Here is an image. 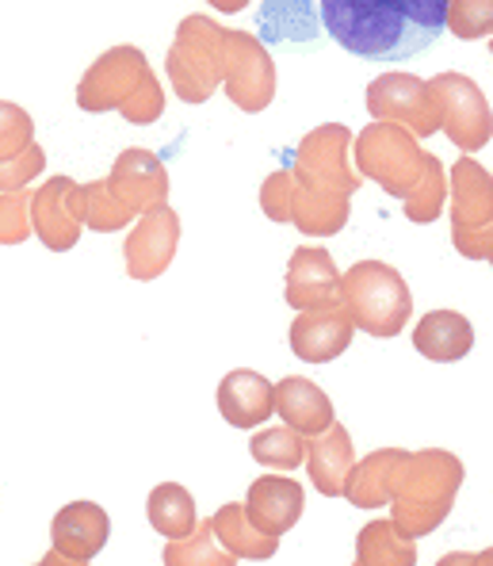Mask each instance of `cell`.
<instances>
[{"label": "cell", "mask_w": 493, "mask_h": 566, "mask_svg": "<svg viewBox=\"0 0 493 566\" xmlns=\"http://www.w3.org/2000/svg\"><path fill=\"white\" fill-rule=\"evenodd\" d=\"M444 0H325V31L364 62H402L444 31Z\"/></svg>", "instance_id": "1"}, {"label": "cell", "mask_w": 493, "mask_h": 566, "mask_svg": "<svg viewBox=\"0 0 493 566\" xmlns=\"http://www.w3.org/2000/svg\"><path fill=\"white\" fill-rule=\"evenodd\" d=\"M459 486H463L459 455L444 452V448L409 452L395 474V490H390V505H395L390 528L402 539H409V544L437 532L448 521L451 505H455Z\"/></svg>", "instance_id": "2"}, {"label": "cell", "mask_w": 493, "mask_h": 566, "mask_svg": "<svg viewBox=\"0 0 493 566\" xmlns=\"http://www.w3.org/2000/svg\"><path fill=\"white\" fill-rule=\"evenodd\" d=\"M340 311L348 314L353 329L390 340L406 329L413 314V295L398 269L382 261H359L340 276Z\"/></svg>", "instance_id": "3"}, {"label": "cell", "mask_w": 493, "mask_h": 566, "mask_svg": "<svg viewBox=\"0 0 493 566\" xmlns=\"http://www.w3.org/2000/svg\"><path fill=\"white\" fill-rule=\"evenodd\" d=\"M222 23L211 15L180 20L177 39L165 57V70L183 104H207L222 85Z\"/></svg>", "instance_id": "4"}, {"label": "cell", "mask_w": 493, "mask_h": 566, "mask_svg": "<svg viewBox=\"0 0 493 566\" xmlns=\"http://www.w3.org/2000/svg\"><path fill=\"white\" fill-rule=\"evenodd\" d=\"M356 177L375 180L382 191H390L395 199H409L413 188L421 185L424 165L432 154H424L421 142L406 135L402 127L390 123H371L359 130L356 138Z\"/></svg>", "instance_id": "5"}, {"label": "cell", "mask_w": 493, "mask_h": 566, "mask_svg": "<svg viewBox=\"0 0 493 566\" xmlns=\"http://www.w3.org/2000/svg\"><path fill=\"white\" fill-rule=\"evenodd\" d=\"M451 241L466 261L493 256V177L474 157H459L451 169Z\"/></svg>", "instance_id": "6"}, {"label": "cell", "mask_w": 493, "mask_h": 566, "mask_svg": "<svg viewBox=\"0 0 493 566\" xmlns=\"http://www.w3.org/2000/svg\"><path fill=\"white\" fill-rule=\"evenodd\" d=\"M429 85V96L437 104L440 130L455 142L463 154H479L482 146L493 138V112L490 99L463 73H437Z\"/></svg>", "instance_id": "7"}, {"label": "cell", "mask_w": 493, "mask_h": 566, "mask_svg": "<svg viewBox=\"0 0 493 566\" xmlns=\"http://www.w3.org/2000/svg\"><path fill=\"white\" fill-rule=\"evenodd\" d=\"M222 88L249 115L275 99V62L253 31H222Z\"/></svg>", "instance_id": "8"}, {"label": "cell", "mask_w": 493, "mask_h": 566, "mask_svg": "<svg viewBox=\"0 0 493 566\" xmlns=\"http://www.w3.org/2000/svg\"><path fill=\"white\" fill-rule=\"evenodd\" d=\"M348 146H353V130L340 127V123H325V127L311 130L295 149V165H291L295 185L325 191V196L353 199L359 177L348 165Z\"/></svg>", "instance_id": "9"}, {"label": "cell", "mask_w": 493, "mask_h": 566, "mask_svg": "<svg viewBox=\"0 0 493 566\" xmlns=\"http://www.w3.org/2000/svg\"><path fill=\"white\" fill-rule=\"evenodd\" d=\"M149 62L138 46H112L88 65V73L77 85V107L81 112H123L135 99V93L146 85Z\"/></svg>", "instance_id": "10"}, {"label": "cell", "mask_w": 493, "mask_h": 566, "mask_svg": "<svg viewBox=\"0 0 493 566\" xmlns=\"http://www.w3.org/2000/svg\"><path fill=\"white\" fill-rule=\"evenodd\" d=\"M367 112L375 123L402 127L413 138H432L440 130L437 104L429 96V85L413 73H382L367 85Z\"/></svg>", "instance_id": "11"}, {"label": "cell", "mask_w": 493, "mask_h": 566, "mask_svg": "<svg viewBox=\"0 0 493 566\" xmlns=\"http://www.w3.org/2000/svg\"><path fill=\"white\" fill-rule=\"evenodd\" d=\"M107 191H112L115 203H119L130 219H141V214L154 211V207H165V199H169V172H165L161 157L135 146L115 157L112 177H107Z\"/></svg>", "instance_id": "12"}, {"label": "cell", "mask_w": 493, "mask_h": 566, "mask_svg": "<svg viewBox=\"0 0 493 566\" xmlns=\"http://www.w3.org/2000/svg\"><path fill=\"white\" fill-rule=\"evenodd\" d=\"M180 245V214L172 211L169 203L154 207L138 219V227L130 230L127 245H123V256H127V276L130 280H157L165 276V269L172 264Z\"/></svg>", "instance_id": "13"}, {"label": "cell", "mask_w": 493, "mask_h": 566, "mask_svg": "<svg viewBox=\"0 0 493 566\" xmlns=\"http://www.w3.org/2000/svg\"><path fill=\"white\" fill-rule=\"evenodd\" d=\"M283 295H287V306H295L298 314L340 306V272L333 264L329 249H295L287 261V291Z\"/></svg>", "instance_id": "14"}, {"label": "cell", "mask_w": 493, "mask_h": 566, "mask_svg": "<svg viewBox=\"0 0 493 566\" xmlns=\"http://www.w3.org/2000/svg\"><path fill=\"white\" fill-rule=\"evenodd\" d=\"M241 510H245L249 524H253L261 536L280 539L283 532H291L298 521H303L306 497H303V486H298V482L264 474V479H256L253 486H249Z\"/></svg>", "instance_id": "15"}, {"label": "cell", "mask_w": 493, "mask_h": 566, "mask_svg": "<svg viewBox=\"0 0 493 566\" xmlns=\"http://www.w3.org/2000/svg\"><path fill=\"white\" fill-rule=\"evenodd\" d=\"M107 536H112V521L96 502H70L65 510L54 513L50 521V539L54 552L73 563H92L104 552Z\"/></svg>", "instance_id": "16"}, {"label": "cell", "mask_w": 493, "mask_h": 566, "mask_svg": "<svg viewBox=\"0 0 493 566\" xmlns=\"http://www.w3.org/2000/svg\"><path fill=\"white\" fill-rule=\"evenodd\" d=\"M353 322L340 306L333 311H306L291 322V353L303 364H329L353 345Z\"/></svg>", "instance_id": "17"}, {"label": "cell", "mask_w": 493, "mask_h": 566, "mask_svg": "<svg viewBox=\"0 0 493 566\" xmlns=\"http://www.w3.org/2000/svg\"><path fill=\"white\" fill-rule=\"evenodd\" d=\"M272 406L283 418V429L298 432V437H322L333 421V402L325 398V390L317 382L303 376H287L272 387Z\"/></svg>", "instance_id": "18"}, {"label": "cell", "mask_w": 493, "mask_h": 566, "mask_svg": "<svg viewBox=\"0 0 493 566\" xmlns=\"http://www.w3.org/2000/svg\"><path fill=\"white\" fill-rule=\"evenodd\" d=\"M73 191L70 177H54L43 188L31 191V234H39V241L50 253H70L81 241V227L73 222L65 196Z\"/></svg>", "instance_id": "19"}, {"label": "cell", "mask_w": 493, "mask_h": 566, "mask_svg": "<svg viewBox=\"0 0 493 566\" xmlns=\"http://www.w3.org/2000/svg\"><path fill=\"white\" fill-rule=\"evenodd\" d=\"M272 382L261 371L238 368L219 382V413L233 429H256L272 418Z\"/></svg>", "instance_id": "20"}, {"label": "cell", "mask_w": 493, "mask_h": 566, "mask_svg": "<svg viewBox=\"0 0 493 566\" xmlns=\"http://www.w3.org/2000/svg\"><path fill=\"white\" fill-rule=\"evenodd\" d=\"M353 468H356V452L345 424L333 421L314 444H306V471H311L314 490H322L325 497L345 494V479Z\"/></svg>", "instance_id": "21"}, {"label": "cell", "mask_w": 493, "mask_h": 566, "mask_svg": "<svg viewBox=\"0 0 493 566\" xmlns=\"http://www.w3.org/2000/svg\"><path fill=\"white\" fill-rule=\"evenodd\" d=\"M406 448H379L367 460H359L345 479V494L356 510H382L390 505V490H395V474L406 463Z\"/></svg>", "instance_id": "22"}, {"label": "cell", "mask_w": 493, "mask_h": 566, "mask_svg": "<svg viewBox=\"0 0 493 566\" xmlns=\"http://www.w3.org/2000/svg\"><path fill=\"white\" fill-rule=\"evenodd\" d=\"M413 348L432 364H455L474 348V326L459 311H432L417 322Z\"/></svg>", "instance_id": "23"}, {"label": "cell", "mask_w": 493, "mask_h": 566, "mask_svg": "<svg viewBox=\"0 0 493 566\" xmlns=\"http://www.w3.org/2000/svg\"><path fill=\"white\" fill-rule=\"evenodd\" d=\"M207 524H211L214 539H219V547H222L225 555H230L233 563H238V559L261 563V559H272V555L280 552V539L261 536V532L249 524L245 510H241V502L222 505V510L214 513V517L207 521Z\"/></svg>", "instance_id": "24"}, {"label": "cell", "mask_w": 493, "mask_h": 566, "mask_svg": "<svg viewBox=\"0 0 493 566\" xmlns=\"http://www.w3.org/2000/svg\"><path fill=\"white\" fill-rule=\"evenodd\" d=\"M73 222L81 230H96V234H115L130 222V214L115 203V196L107 191V180H92V185H73V191L65 196Z\"/></svg>", "instance_id": "25"}, {"label": "cell", "mask_w": 493, "mask_h": 566, "mask_svg": "<svg viewBox=\"0 0 493 566\" xmlns=\"http://www.w3.org/2000/svg\"><path fill=\"white\" fill-rule=\"evenodd\" d=\"M149 528L161 532L165 539H188L196 532V497L180 486V482H161L157 490H149L146 502Z\"/></svg>", "instance_id": "26"}, {"label": "cell", "mask_w": 493, "mask_h": 566, "mask_svg": "<svg viewBox=\"0 0 493 566\" xmlns=\"http://www.w3.org/2000/svg\"><path fill=\"white\" fill-rule=\"evenodd\" d=\"M353 566H417V544L398 536L390 521H371L356 536Z\"/></svg>", "instance_id": "27"}, {"label": "cell", "mask_w": 493, "mask_h": 566, "mask_svg": "<svg viewBox=\"0 0 493 566\" xmlns=\"http://www.w3.org/2000/svg\"><path fill=\"white\" fill-rule=\"evenodd\" d=\"M249 452L261 468H272V471H295L303 468L306 460V440L291 429H261L253 440H249Z\"/></svg>", "instance_id": "28"}, {"label": "cell", "mask_w": 493, "mask_h": 566, "mask_svg": "<svg viewBox=\"0 0 493 566\" xmlns=\"http://www.w3.org/2000/svg\"><path fill=\"white\" fill-rule=\"evenodd\" d=\"M165 566H233L230 555L219 547L211 524H196L188 539H172L165 544Z\"/></svg>", "instance_id": "29"}, {"label": "cell", "mask_w": 493, "mask_h": 566, "mask_svg": "<svg viewBox=\"0 0 493 566\" xmlns=\"http://www.w3.org/2000/svg\"><path fill=\"white\" fill-rule=\"evenodd\" d=\"M444 196H448L444 165H440L437 157H429V165H424L421 185L413 188V196L402 199L406 219H409V222H417V227H429V222L437 219L440 211H444Z\"/></svg>", "instance_id": "30"}, {"label": "cell", "mask_w": 493, "mask_h": 566, "mask_svg": "<svg viewBox=\"0 0 493 566\" xmlns=\"http://www.w3.org/2000/svg\"><path fill=\"white\" fill-rule=\"evenodd\" d=\"M35 142V119L12 99H0V161L23 154Z\"/></svg>", "instance_id": "31"}, {"label": "cell", "mask_w": 493, "mask_h": 566, "mask_svg": "<svg viewBox=\"0 0 493 566\" xmlns=\"http://www.w3.org/2000/svg\"><path fill=\"white\" fill-rule=\"evenodd\" d=\"M444 28L455 31L459 39H482L493 31V4L490 0H455L448 4Z\"/></svg>", "instance_id": "32"}, {"label": "cell", "mask_w": 493, "mask_h": 566, "mask_svg": "<svg viewBox=\"0 0 493 566\" xmlns=\"http://www.w3.org/2000/svg\"><path fill=\"white\" fill-rule=\"evenodd\" d=\"M31 238V191L0 196V245H23Z\"/></svg>", "instance_id": "33"}, {"label": "cell", "mask_w": 493, "mask_h": 566, "mask_svg": "<svg viewBox=\"0 0 493 566\" xmlns=\"http://www.w3.org/2000/svg\"><path fill=\"white\" fill-rule=\"evenodd\" d=\"M43 169H46L43 146H35V142H31V146L23 149V154H15V157H8V161H0V196H8V191H23Z\"/></svg>", "instance_id": "34"}, {"label": "cell", "mask_w": 493, "mask_h": 566, "mask_svg": "<svg viewBox=\"0 0 493 566\" xmlns=\"http://www.w3.org/2000/svg\"><path fill=\"white\" fill-rule=\"evenodd\" d=\"M291 169H275L261 188V207L272 222H287L291 219Z\"/></svg>", "instance_id": "35"}, {"label": "cell", "mask_w": 493, "mask_h": 566, "mask_svg": "<svg viewBox=\"0 0 493 566\" xmlns=\"http://www.w3.org/2000/svg\"><path fill=\"white\" fill-rule=\"evenodd\" d=\"M437 566H493V552L486 547V552H474V555H444Z\"/></svg>", "instance_id": "36"}, {"label": "cell", "mask_w": 493, "mask_h": 566, "mask_svg": "<svg viewBox=\"0 0 493 566\" xmlns=\"http://www.w3.org/2000/svg\"><path fill=\"white\" fill-rule=\"evenodd\" d=\"M35 566H88V563H73V559H65V555H57V552H46Z\"/></svg>", "instance_id": "37"}]
</instances>
